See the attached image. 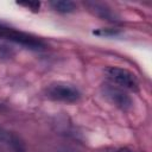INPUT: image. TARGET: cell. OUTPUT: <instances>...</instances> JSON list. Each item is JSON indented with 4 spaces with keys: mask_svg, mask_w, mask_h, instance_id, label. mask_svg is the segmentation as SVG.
I'll list each match as a JSON object with an SVG mask.
<instances>
[{
    "mask_svg": "<svg viewBox=\"0 0 152 152\" xmlns=\"http://www.w3.org/2000/svg\"><path fill=\"white\" fill-rule=\"evenodd\" d=\"M46 96L62 102H75L80 99V91L69 83H53L46 89Z\"/></svg>",
    "mask_w": 152,
    "mask_h": 152,
    "instance_id": "obj_1",
    "label": "cell"
},
{
    "mask_svg": "<svg viewBox=\"0 0 152 152\" xmlns=\"http://www.w3.org/2000/svg\"><path fill=\"white\" fill-rule=\"evenodd\" d=\"M0 38L8 39L11 42L28 46L31 49H39L43 46V42L31 34L24 33L21 31L14 30L12 27H7L2 24H0Z\"/></svg>",
    "mask_w": 152,
    "mask_h": 152,
    "instance_id": "obj_2",
    "label": "cell"
},
{
    "mask_svg": "<svg viewBox=\"0 0 152 152\" xmlns=\"http://www.w3.org/2000/svg\"><path fill=\"white\" fill-rule=\"evenodd\" d=\"M106 75L107 77L114 82L115 84H119L120 87L129 90H137L138 89V81L134 74L131 71L118 68V66H109L106 69Z\"/></svg>",
    "mask_w": 152,
    "mask_h": 152,
    "instance_id": "obj_3",
    "label": "cell"
},
{
    "mask_svg": "<svg viewBox=\"0 0 152 152\" xmlns=\"http://www.w3.org/2000/svg\"><path fill=\"white\" fill-rule=\"evenodd\" d=\"M102 91H103L104 97H107L118 108H120L122 110H127L132 107V99L122 89L110 86V84H106L103 87Z\"/></svg>",
    "mask_w": 152,
    "mask_h": 152,
    "instance_id": "obj_4",
    "label": "cell"
},
{
    "mask_svg": "<svg viewBox=\"0 0 152 152\" xmlns=\"http://www.w3.org/2000/svg\"><path fill=\"white\" fill-rule=\"evenodd\" d=\"M50 5L52 6L53 10L61 13H69L75 10V4L69 0H56V1H51Z\"/></svg>",
    "mask_w": 152,
    "mask_h": 152,
    "instance_id": "obj_5",
    "label": "cell"
},
{
    "mask_svg": "<svg viewBox=\"0 0 152 152\" xmlns=\"http://www.w3.org/2000/svg\"><path fill=\"white\" fill-rule=\"evenodd\" d=\"M87 6H89L90 10H95L96 13L99 12H102V15L107 19H112L113 18V13L109 11L110 8L106 7V5H102V4H97V2H87Z\"/></svg>",
    "mask_w": 152,
    "mask_h": 152,
    "instance_id": "obj_6",
    "label": "cell"
},
{
    "mask_svg": "<svg viewBox=\"0 0 152 152\" xmlns=\"http://www.w3.org/2000/svg\"><path fill=\"white\" fill-rule=\"evenodd\" d=\"M11 145H12V148H13L14 152H25V148H24L23 144L14 137L11 139Z\"/></svg>",
    "mask_w": 152,
    "mask_h": 152,
    "instance_id": "obj_7",
    "label": "cell"
},
{
    "mask_svg": "<svg viewBox=\"0 0 152 152\" xmlns=\"http://www.w3.org/2000/svg\"><path fill=\"white\" fill-rule=\"evenodd\" d=\"M116 152H132V151L128 150V148H120V150H118Z\"/></svg>",
    "mask_w": 152,
    "mask_h": 152,
    "instance_id": "obj_8",
    "label": "cell"
}]
</instances>
